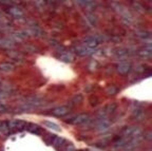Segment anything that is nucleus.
Returning a JSON list of instances; mask_svg holds the SVG:
<instances>
[{
    "label": "nucleus",
    "instance_id": "nucleus-11",
    "mask_svg": "<svg viewBox=\"0 0 152 151\" xmlns=\"http://www.w3.org/2000/svg\"><path fill=\"white\" fill-rule=\"evenodd\" d=\"M140 137L131 139L127 142V144L124 146V148L121 149V150L123 151H132V150H134V149L137 148V147H140Z\"/></svg>",
    "mask_w": 152,
    "mask_h": 151
},
{
    "label": "nucleus",
    "instance_id": "nucleus-37",
    "mask_svg": "<svg viewBox=\"0 0 152 151\" xmlns=\"http://www.w3.org/2000/svg\"><path fill=\"white\" fill-rule=\"evenodd\" d=\"M55 137H56V136H55V135H53V134H52V135H50V136H49L47 139H45V142H47L49 145H52V144H53V142H54Z\"/></svg>",
    "mask_w": 152,
    "mask_h": 151
},
{
    "label": "nucleus",
    "instance_id": "nucleus-26",
    "mask_svg": "<svg viewBox=\"0 0 152 151\" xmlns=\"http://www.w3.org/2000/svg\"><path fill=\"white\" fill-rule=\"evenodd\" d=\"M35 5L40 10V11H43V10L47 7V1L45 0H33Z\"/></svg>",
    "mask_w": 152,
    "mask_h": 151
},
{
    "label": "nucleus",
    "instance_id": "nucleus-6",
    "mask_svg": "<svg viewBox=\"0 0 152 151\" xmlns=\"http://www.w3.org/2000/svg\"><path fill=\"white\" fill-rule=\"evenodd\" d=\"M113 7L124 19H126V20H132V15H131V13L128 11V9H126V7H123L121 4H118V3H114Z\"/></svg>",
    "mask_w": 152,
    "mask_h": 151
},
{
    "label": "nucleus",
    "instance_id": "nucleus-1",
    "mask_svg": "<svg viewBox=\"0 0 152 151\" xmlns=\"http://www.w3.org/2000/svg\"><path fill=\"white\" fill-rule=\"evenodd\" d=\"M45 104V99L40 96H28L23 99L22 104L19 106L21 111H32L33 109L39 108Z\"/></svg>",
    "mask_w": 152,
    "mask_h": 151
},
{
    "label": "nucleus",
    "instance_id": "nucleus-2",
    "mask_svg": "<svg viewBox=\"0 0 152 151\" xmlns=\"http://www.w3.org/2000/svg\"><path fill=\"white\" fill-rule=\"evenodd\" d=\"M142 134V130L138 127H126L124 128L123 131H121V136L129 139L140 137Z\"/></svg>",
    "mask_w": 152,
    "mask_h": 151
},
{
    "label": "nucleus",
    "instance_id": "nucleus-41",
    "mask_svg": "<svg viewBox=\"0 0 152 151\" xmlns=\"http://www.w3.org/2000/svg\"><path fill=\"white\" fill-rule=\"evenodd\" d=\"M0 3H2V4H7V3H10V0H0Z\"/></svg>",
    "mask_w": 152,
    "mask_h": 151
},
{
    "label": "nucleus",
    "instance_id": "nucleus-40",
    "mask_svg": "<svg viewBox=\"0 0 152 151\" xmlns=\"http://www.w3.org/2000/svg\"><path fill=\"white\" fill-rule=\"evenodd\" d=\"M50 45H53V47H57V45H58V43H56L55 40H51V41H50Z\"/></svg>",
    "mask_w": 152,
    "mask_h": 151
},
{
    "label": "nucleus",
    "instance_id": "nucleus-10",
    "mask_svg": "<svg viewBox=\"0 0 152 151\" xmlns=\"http://www.w3.org/2000/svg\"><path fill=\"white\" fill-rule=\"evenodd\" d=\"M10 16L14 19H23L24 17V13L21 9L19 7H11L7 10Z\"/></svg>",
    "mask_w": 152,
    "mask_h": 151
},
{
    "label": "nucleus",
    "instance_id": "nucleus-42",
    "mask_svg": "<svg viewBox=\"0 0 152 151\" xmlns=\"http://www.w3.org/2000/svg\"><path fill=\"white\" fill-rule=\"evenodd\" d=\"M45 1H47V2H50V3H54L56 0H45Z\"/></svg>",
    "mask_w": 152,
    "mask_h": 151
},
{
    "label": "nucleus",
    "instance_id": "nucleus-12",
    "mask_svg": "<svg viewBox=\"0 0 152 151\" xmlns=\"http://www.w3.org/2000/svg\"><path fill=\"white\" fill-rule=\"evenodd\" d=\"M7 125H9L10 131L11 130H21L26 127V122L20 119H13V120H9L7 122Z\"/></svg>",
    "mask_w": 152,
    "mask_h": 151
},
{
    "label": "nucleus",
    "instance_id": "nucleus-28",
    "mask_svg": "<svg viewBox=\"0 0 152 151\" xmlns=\"http://www.w3.org/2000/svg\"><path fill=\"white\" fill-rule=\"evenodd\" d=\"M117 92H118V90H117L116 87H114V86H109V87L106 89V93H107V95H109V96H113V95H115Z\"/></svg>",
    "mask_w": 152,
    "mask_h": 151
},
{
    "label": "nucleus",
    "instance_id": "nucleus-43",
    "mask_svg": "<svg viewBox=\"0 0 152 151\" xmlns=\"http://www.w3.org/2000/svg\"><path fill=\"white\" fill-rule=\"evenodd\" d=\"M22 1H30V0H22Z\"/></svg>",
    "mask_w": 152,
    "mask_h": 151
},
{
    "label": "nucleus",
    "instance_id": "nucleus-29",
    "mask_svg": "<svg viewBox=\"0 0 152 151\" xmlns=\"http://www.w3.org/2000/svg\"><path fill=\"white\" fill-rule=\"evenodd\" d=\"M10 131V128H9V125H7V122H0V132L1 133H9Z\"/></svg>",
    "mask_w": 152,
    "mask_h": 151
},
{
    "label": "nucleus",
    "instance_id": "nucleus-39",
    "mask_svg": "<svg viewBox=\"0 0 152 151\" xmlns=\"http://www.w3.org/2000/svg\"><path fill=\"white\" fill-rule=\"evenodd\" d=\"M144 137H145V139H147V141L151 142V139H152V133H151V131H148L147 133H145Z\"/></svg>",
    "mask_w": 152,
    "mask_h": 151
},
{
    "label": "nucleus",
    "instance_id": "nucleus-4",
    "mask_svg": "<svg viewBox=\"0 0 152 151\" xmlns=\"http://www.w3.org/2000/svg\"><path fill=\"white\" fill-rule=\"evenodd\" d=\"M91 120V116L90 114L88 113H81L78 114V115L74 116L71 120H66V123H70V124H73V125H83V124H87L89 123Z\"/></svg>",
    "mask_w": 152,
    "mask_h": 151
},
{
    "label": "nucleus",
    "instance_id": "nucleus-24",
    "mask_svg": "<svg viewBox=\"0 0 152 151\" xmlns=\"http://www.w3.org/2000/svg\"><path fill=\"white\" fill-rule=\"evenodd\" d=\"M43 125H45V127L49 128V129L54 130V131H60V128L58 127V125H57V124H55V123H52V122L45 120V122H43Z\"/></svg>",
    "mask_w": 152,
    "mask_h": 151
},
{
    "label": "nucleus",
    "instance_id": "nucleus-16",
    "mask_svg": "<svg viewBox=\"0 0 152 151\" xmlns=\"http://www.w3.org/2000/svg\"><path fill=\"white\" fill-rule=\"evenodd\" d=\"M132 54L133 53L127 49H117L114 51V56L116 57L117 59H125L127 57L131 56Z\"/></svg>",
    "mask_w": 152,
    "mask_h": 151
},
{
    "label": "nucleus",
    "instance_id": "nucleus-5",
    "mask_svg": "<svg viewBox=\"0 0 152 151\" xmlns=\"http://www.w3.org/2000/svg\"><path fill=\"white\" fill-rule=\"evenodd\" d=\"M24 33L28 36H32V37H43L45 36V31H42L39 26H30L26 29H24Z\"/></svg>",
    "mask_w": 152,
    "mask_h": 151
},
{
    "label": "nucleus",
    "instance_id": "nucleus-21",
    "mask_svg": "<svg viewBox=\"0 0 152 151\" xmlns=\"http://www.w3.org/2000/svg\"><path fill=\"white\" fill-rule=\"evenodd\" d=\"M83 94L78 93V94L74 95V96L72 97L71 99H70L69 104H70V106L75 107V106H79V105H81V104H83Z\"/></svg>",
    "mask_w": 152,
    "mask_h": 151
},
{
    "label": "nucleus",
    "instance_id": "nucleus-17",
    "mask_svg": "<svg viewBox=\"0 0 152 151\" xmlns=\"http://www.w3.org/2000/svg\"><path fill=\"white\" fill-rule=\"evenodd\" d=\"M83 45L88 48H91V49H96L99 43H97V40L95 39L93 36H91V37H86L83 40Z\"/></svg>",
    "mask_w": 152,
    "mask_h": 151
},
{
    "label": "nucleus",
    "instance_id": "nucleus-3",
    "mask_svg": "<svg viewBox=\"0 0 152 151\" xmlns=\"http://www.w3.org/2000/svg\"><path fill=\"white\" fill-rule=\"evenodd\" d=\"M111 127V120L108 117L104 118H96L95 120V129L98 132H104L110 129Z\"/></svg>",
    "mask_w": 152,
    "mask_h": 151
},
{
    "label": "nucleus",
    "instance_id": "nucleus-34",
    "mask_svg": "<svg viewBox=\"0 0 152 151\" xmlns=\"http://www.w3.org/2000/svg\"><path fill=\"white\" fill-rule=\"evenodd\" d=\"M64 151H75V147H74V145L72 143L66 142V146L64 148Z\"/></svg>",
    "mask_w": 152,
    "mask_h": 151
},
{
    "label": "nucleus",
    "instance_id": "nucleus-13",
    "mask_svg": "<svg viewBox=\"0 0 152 151\" xmlns=\"http://www.w3.org/2000/svg\"><path fill=\"white\" fill-rule=\"evenodd\" d=\"M133 119L140 122V120H144L146 117V112L142 108H135L132 110V113H131Z\"/></svg>",
    "mask_w": 152,
    "mask_h": 151
},
{
    "label": "nucleus",
    "instance_id": "nucleus-38",
    "mask_svg": "<svg viewBox=\"0 0 152 151\" xmlns=\"http://www.w3.org/2000/svg\"><path fill=\"white\" fill-rule=\"evenodd\" d=\"M75 2L81 7H86V3H87V0H75Z\"/></svg>",
    "mask_w": 152,
    "mask_h": 151
},
{
    "label": "nucleus",
    "instance_id": "nucleus-44",
    "mask_svg": "<svg viewBox=\"0 0 152 151\" xmlns=\"http://www.w3.org/2000/svg\"><path fill=\"white\" fill-rule=\"evenodd\" d=\"M0 151H3V150H2V149H0Z\"/></svg>",
    "mask_w": 152,
    "mask_h": 151
},
{
    "label": "nucleus",
    "instance_id": "nucleus-32",
    "mask_svg": "<svg viewBox=\"0 0 152 151\" xmlns=\"http://www.w3.org/2000/svg\"><path fill=\"white\" fill-rule=\"evenodd\" d=\"M133 7H134V10H135V11H137V12L145 13V9H144V7H142V5H140V3L134 2V3H133Z\"/></svg>",
    "mask_w": 152,
    "mask_h": 151
},
{
    "label": "nucleus",
    "instance_id": "nucleus-7",
    "mask_svg": "<svg viewBox=\"0 0 152 151\" xmlns=\"http://www.w3.org/2000/svg\"><path fill=\"white\" fill-rule=\"evenodd\" d=\"M75 52L78 56L85 57V56H90V55H92L93 53L95 52V49H91V48H88V47H86V45H77V47L75 48Z\"/></svg>",
    "mask_w": 152,
    "mask_h": 151
},
{
    "label": "nucleus",
    "instance_id": "nucleus-33",
    "mask_svg": "<svg viewBox=\"0 0 152 151\" xmlns=\"http://www.w3.org/2000/svg\"><path fill=\"white\" fill-rule=\"evenodd\" d=\"M24 50H26L28 53H37L38 52V49L34 45H26L24 47Z\"/></svg>",
    "mask_w": 152,
    "mask_h": 151
},
{
    "label": "nucleus",
    "instance_id": "nucleus-14",
    "mask_svg": "<svg viewBox=\"0 0 152 151\" xmlns=\"http://www.w3.org/2000/svg\"><path fill=\"white\" fill-rule=\"evenodd\" d=\"M14 45H15V41L13 38H11V37L0 38V48L10 50V49H12V48H14Z\"/></svg>",
    "mask_w": 152,
    "mask_h": 151
},
{
    "label": "nucleus",
    "instance_id": "nucleus-22",
    "mask_svg": "<svg viewBox=\"0 0 152 151\" xmlns=\"http://www.w3.org/2000/svg\"><path fill=\"white\" fill-rule=\"evenodd\" d=\"M13 37H14V41H23L28 38V35H26L24 32H14L13 33Z\"/></svg>",
    "mask_w": 152,
    "mask_h": 151
},
{
    "label": "nucleus",
    "instance_id": "nucleus-20",
    "mask_svg": "<svg viewBox=\"0 0 152 151\" xmlns=\"http://www.w3.org/2000/svg\"><path fill=\"white\" fill-rule=\"evenodd\" d=\"M15 70V66L12 62H0V71L4 73H11Z\"/></svg>",
    "mask_w": 152,
    "mask_h": 151
},
{
    "label": "nucleus",
    "instance_id": "nucleus-23",
    "mask_svg": "<svg viewBox=\"0 0 152 151\" xmlns=\"http://www.w3.org/2000/svg\"><path fill=\"white\" fill-rule=\"evenodd\" d=\"M86 17H87V20H88L91 26H96V24H97L98 18L96 17V15H94L93 13H88Z\"/></svg>",
    "mask_w": 152,
    "mask_h": 151
},
{
    "label": "nucleus",
    "instance_id": "nucleus-8",
    "mask_svg": "<svg viewBox=\"0 0 152 151\" xmlns=\"http://www.w3.org/2000/svg\"><path fill=\"white\" fill-rule=\"evenodd\" d=\"M131 69H132V66L129 62H121L117 64L116 66V70L119 74L121 75H126L128 74L129 72L131 71Z\"/></svg>",
    "mask_w": 152,
    "mask_h": 151
},
{
    "label": "nucleus",
    "instance_id": "nucleus-45",
    "mask_svg": "<svg viewBox=\"0 0 152 151\" xmlns=\"http://www.w3.org/2000/svg\"><path fill=\"white\" fill-rule=\"evenodd\" d=\"M86 151H88V150H86Z\"/></svg>",
    "mask_w": 152,
    "mask_h": 151
},
{
    "label": "nucleus",
    "instance_id": "nucleus-9",
    "mask_svg": "<svg viewBox=\"0 0 152 151\" xmlns=\"http://www.w3.org/2000/svg\"><path fill=\"white\" fill-rule=\"evenodd\" d=\"M69 112H70L69 106H59V107H56V108L52 109L51 114L54 116H57V117H61V116L66 115Z\"/></svg>",
    "mask_w": 152,
    "mask_h": 151
},
{
    "label": "nucleus",
    "instance_id": "nucleus-27",
    "mask_svg": "<svg viewBox=\"0 0 152 151\" xmlns=\"http://www.w3.org/2000/svg\"><path fill=\"white\" fill-rule=\"evenodd\" d=\"M136 35L138 36L140 38H142V39H150V37H151V34H150V32L148 31H137L136 32Z\"/></svg>",
    "mask_w": 152,
    "mask_h": 151
},
{
    "label": "nucleus",
    "instance_id": "nucleus-15",
    "mask_svg": "<svg viewBox=\"0 0 152 151\" xmlns=\"http://www.w3.org/2000/svg\"><path fill=\"white\" fill-rule=\"evenodd\" d=\"M7 55L11 59H13L14 62H19V64H20V62H23V60H24V56L20 52H18V51H13V50H10L9 52L7 53Z\"/></svg>",
    "mask_w": 152,
    "mask_h": 151
},
{
    "label": "nucleus",
    "instance_id": "nucleus-19",
    "mask_svg": "<svg viewBox=\"0 0 152 151\" xmlns=\"http://www.w3.org/2000/svg\"><path fill=\"white\" fill-rule=\"evenodd\" d=\"M58 57H59V59L61 60V62H66V64H71V62L74 60L73 54H72L71 52H68V51H62V52H60V54Z\"/></svg>",
    "mask_w": 152,
    "mask_h": 151
},
{
    "label": "nucleus",
    "instance_id": "nucleus-30",
    "mask_svg": "<svg viewBox=\"0 0 152 151\" xmlns=\"http://www.w3.org/2000/svg\"><path fill=\"white\" fill-rule=\"evenodd\" d=\"M28 130L31 133H33V134H40L41 133V129L37 125H32L31 127L28 128Z\"/></svg>",
    "mask_w": 152,
    "mask_h": 151
},
{
    "label": "nucleus",
    "instance_id": "nucleus-35",
    "mask_svg": "<svg viewBox=\"0 0 152 151\" xmlns=\"http://www.w3.org/2000/svg\"><path fill=\"white\" fill-rule=\"evenodd\" d=\"M9 107L5 106L2 103H0V113H7V112H9Z\"/></svg>",
    "mask_w": 152,
    "mask_h": 151
},
{
    "label": "nucleus",
    "instance_id": "nucleus-18",
    "mask_svg": "<svg viewBox=\"0 0 152 151\" xmlns=\"http://www.w3.org/2000/svg\"><path fill=\"white\" fill-rule=\"evenodd\" d=\"M137 55L142 59H150L152 57L151 45H148V48H144L142 50H138Z\"/></svg>",
    "mask_w": 152,
    "mask_h": 151
},
{
    "label": "nucleus",
    "instance_id": "nucleus-31",
    "mask_svg": "<svg viewBox=\"0 0 152 151\" xmlns=\"http://www.w3.org/2000/svg\"><path fill=\"white\" fill-rule=\"evenodd\" d=\"M10 23V20L2 14L0 13V26H7V24Z\"/></svg>",
    "mask_w": 152,
    "mask_h": 151
},
{
    "label": "nucleus",
    "instance_id": "nucleus-36",
    "mask_svg": "<svg viewBox=\"0 0 152 151\" xmlns=\"http://www.w3.org/2000/svg\"><path fill=\"white\" fill-rule=\"evenodd\" d=\"M10 94H7V92H4V91H2V90H0V103L3 102V100H4Z\"/></svg>",
    "mask_w": 152,
    "mask_h": 151
},
{
    "label": "nucleus",
    "instance_id": "nucleus-25",
    "mask_svg": "<svg viewBox=\"0 0 152 151\" xmlns=\"http://www.w3.org/2000/svg\"><path fill=\"white\" fill-rule=\"evenodd\" d=\"M104 110H106V112H107L108 115H110V114L115 112V110L117 109V105L116 104H109L106 107H104Z\"/></svg>",
    "mask_w": 152,
    "mask_h": 151
}]
</instances>
